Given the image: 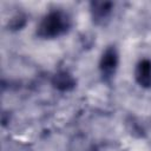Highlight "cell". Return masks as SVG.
I'll list each match as a JSON object with an SVG mask.
<instances>
[{"mask_svg":"<svg viewBox=\"0 0 151 151\" xmlns=\"http://www.w3.org/2000/svg\"><path fill=\"white\" fill-rule=\"evenodd\" d=\"M71 26L70 17L63 11H52L40 21L37 34L41 38H57L68 31Z\"/></svg>","mask_w":151,"mask_h":151,"instance_id":"6da1fadb","label":"cell"},{"mask_svg":"<svg viewBox=\"0 0 151 151\" xmlns=\"http://www.w3.org/2000/svg\"><path fill=\"white\" fill-rule=\"evenodd\" d=\"M118 52L114 47H109L105 50L99 61V68L104 78H110L114 74L118 66Z\"/></svg>","mask_w":151,"mask_h":151,"instance_id":"7a4b0ae2","label":"cell"},{"mask_svg":"<svg viewBox=\"0 0 151 151\" xmlns=\"http://www.w3.org/2000/svg\"><path fill=\"white\" fill-rule=\"evenodd\" d=\"M134 78L142 87H151V60H140L134 71Z\"/></svg>","mask_w":151,"mask_h":151,"instance_id":"3957f363","label":"cell"},{"mask_svg":"<svg viewBox=\"0 0 151 151\" xmlns=\"http://www.w3.org/2000/svg\"><path fill=\"white\" fill-rule=\"evenodd\" d=\"M52 85L59 91H71L76 86V79L66 71H60L55 73L52 78Z\"/></svg>","mask_w":151,"mask_h":151,"instance_id":"277c9868","label":"cell"},{"mask_svg":"<svg viewBox=\"0 0 151 151\" xmlns=\"http://www.w3.org/2000/svg\"><path fill=\"white\" fill-rule=\"evenodd\" d=\"M112 2L110 1H93L91 2V13L93 20L97 22L106 19L112 11Z\"/></svg>","mask_w":151,"mask_h":151,"instance_id":"5b68a950","label":"cell"}]
</instances>
